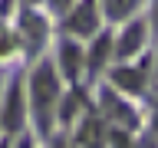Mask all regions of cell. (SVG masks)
<instances>
[{"instance_id": "1", "label": "cell", "mask_w": 158, "mask_h": 148, "mask_svg": "<svg viewBox=\"0 0 158 148\" xmlns=\"http://www.w3.org/2000/svg\"><path fill=\"white\" fill-rule=\"evenodd\" d=\"M30 89H33V109H36V118H40V132L46 135L53 105H56V99H59V79H56V72H53L49 63H43V66L33 72Z\"/></svg>"}, {"instance_id": "2", "label": "cell", "mask_w": 158, "mask_h": 148, "mask_svg": "<svg viewBox=\"0 0 158 148\" xmlns=\"http://www.w3.org/2000/svg\"><path fill=\"white\" fill-rule=\"evenodd\" d=\"M66 27H69V33H79V36H89V33H96V27H99L96 3H92V0H82V3H79V7L69 13Z\"/></svg>"}, {"instance_id": "3", "label": "cell", "mask_w": 158, "mask_h": 148, "mask_svg": "<svg viewBox=\"0 0 158 148\" xmlns=\"http://www.w3.org/2000/svg\"><path fill=\"white\" fill-rule=\"evenodd\" d=\"M59 63H63V72H66L69 79L79 76V63H82V53H79L76 43H63L59 46Z\"/></svg>"}, {"instance_id": "4", "label": "cell", "mask_w": 158, "mask_h": 148, "mask_svg": "<svg viewBox=\"0 0 158 148\" xmlns=\"http://www.w3.org/2000/svg\"><path fill=\"white\" fill-rule=\"evenodd\" d=\"M20 118H23V102H20V86H13L7 96V109H3V125L13 132L20 125Z\"/></svg>"}, {"instance_id": "5", "label": "cell", "mask_w": 158, "mask_h": 148, "mask_svg": "<svg viewBox=\"0 0 158 148\" xmlns=\"http://www.w3.org/2000/svg\"><path fill=\"white\" fill-rule=\"evenodd\" d=\"M142 36H145V23H132V27H125L122 43H118V53H122V56H132V53L142 46Z\"/></svg>"}, {"instance_id": "6", "label": "cell", "mask_w": 158, "mask_h": 148, "mask_svg": "<svg viewBox=\"0 0 158 148\" xmlns=\"http://www.w3.org/2000/svg\"><path fill=\"white\" fill-rule=\"evenodd\" d=\"M23 33H27V39H30V53L43 43V36H46V27H43V20L36 17V13H27L23 17Z\"/></svg>"}, {"instance_id": "7", "label": "cell", "mask_w": 158, "mask_h": 148, "mask_svg": "<svg viewBox=\"0 0 158 148\" xmlns=\"http://www.w3.org/2000/svg\"><path fill=\"white\" fill-rule=\"evenodd\" d=\"M115 82L125 92H142V86H145V76L138 72V69H115Z\"/></svg>"}, {"instance_id": "8", "label": "cell", "mask_w": 158, "mask_h": 148, "mask_svg": "<svg viewBox=\"0 0 158 148\" xmlns=\"http://www.w3.org/2000/svg\"><path fill=\"white\" fill-rule=\"evenodd\" d=\"M109 49H112L109 36H99L96 46H92V53H89V72H99V69H102V63L109 59Z\"/></svg>"}, {"instance_id": "9", "label": "cell", "mask_w": 158, "mask_h": 148, "mask_svg": "<svg viewBox=\"0 0 158 148\" xmlns=\"http://www.w3.org/2000/svg\"><path fill=\"white\" fill-rule=\"evenodd\" d=\"M135 3H138V0H106V13H109L112 20H122V17L132 13Z\"/></svg>"}, {"instance_id": "10", "label": "cell", "mask_w": 158, "mask_h": 148, "mask_svg": "<svg viewBox=\"0 0 158 148\" xmlns=\"http://www.w3.org/2000/svg\"><path fill=\"white\" fill-rule=\"evenodd\" d=\"M79 142H82L86 148H99V122L96 118H89L86 125L79 128Z\"/></svg>"}, {"instance_id": "11", "label": "cell", "mask_w": 158, "mask_h": 148, "mask_svg": "<svg viewBox=\"0 0 158 148\" xmlns=\"http://www.w3.org/2000/svg\"><path fill=\"white\" fill-rule=\"evenodd\" d=\"M10 49H13V43H10V36L0 30V53H10Z\"/></svg>"}, {"instance_id": "12", "label": "cell", "mask_w": 158, "mask_h": 148, "mask_svg": "<svg viewBox=\"0 0 158 148\" xmlns=\"http://www.w3.org/2000/svg\"><path fill=\"white\" fill-rule=\"evenodd\" d=\"M53 7H56V10H66V7H69V0H53Z\"/></svg>"}, {"instance_id": "13", "label": "cell", "mask_w": 158, "mask_h": 148, "mask_svg": "<svg viewBox=\"0 0 158 148\" xmlns=\"http://www.w3.org/2000/svg\"><path fill=\"white\" fill-rule=\"evenodd\" d=\"M155 30H158V0H155Z\"/></svg>"}]
</instances>
